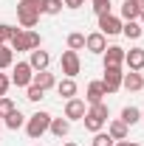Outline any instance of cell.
Here are the masks:
<instances>
[{"label": "cell", "mask_w": 144, "mask_h": 146, "mask_svg": "<svg viewBox=\"0 0 144 146\" xmlns=\"http://www.w3.org/2000/svg\"><path fill=\"white\" fill-rule=\"evenodd\" d=\"M40 14H42V0H20L17 3V23H20V28L31 31L37 23H40Z\"/></svg>", "instance_id": "obj_1"}, {"label": "cell", "mask_w": 144, "mask_h": 146, "mask_svg": "<svg viewBox=\"0 0 144 146\" xmlns=\"http://www.w3.org/2000/svg\"><path fill=\"white\" fill-rule=\"evenodd\" d=\"M108 118H110V110H108V104L102 101V104H90V107H88L82 124H85L88 132H102V127L108 124Z\"/></svg>", "instance_id": "obj_2"}, {"label": "cell", "mask_w": 144, "mask_h": 146, "mask_svg": "<svg viewBox=\"0 0 144 146\" xmlns=\"http://www.w3.org/2000/svg\"><path fill=\"white\" fill-rule=\"evenodd\" d=\"M40 42H42V39H40L37 31H23V28H17L14 36L9 39V48L20 54V51H34V48H40Z\"/></svg>", "instance_id": "obj_3"}, {"label": "cell", "mask_w": 144, "mask_h": 146, "mask_svg": "<svg viewBox=\"0 0 144 146\" xmlns=\"http://www.w3.org/2000/svg\"><path fill=\"white\" fill-rule=\"evenodd\" d=\"M48 127H51V112H45V110L34 112V115L26 121V132H28L31 141H40V138L48 132Z\"/></svg>", "instance_id": "obj_4"}, {"label": "cell", "mask_w": 144, "mask_h": 146, "mask_svg": "<svg viewBox=\"0 0 144 146\" xmlns=\"http://www.w3.org/2000/svg\"><path fill=\"white\" fill-rule=\"evenodd\" d=\"M59 65H62V73H65L68 79H76V76H79V70H82L79 51H62V59H59Z\"/></svg>", "instance_id": "obj_5"}, {"label": "cell", "mask_w": 144, "mask_h": 146, "mask_svg": "<svg viewBox=\"0 0 144 146\" xmlns=\"http://www.w3.org/2000/svg\"><path fill=\"white\" fill-rule=\"evenodd\" d=\"M122 79H124L122 65H108V68H105V79H102V84H105L108 96H110V93H116L119 87H122Z\"/></svg>", "instance_id": "obj_6"}, {"label": "cell", "mask_w": 144, "mask_h": 146, "mask_svg": "<svg viewBox=\"0 0 144 146\" xmlns=\"http://www.w3.org/2000/svg\"><path fill=\"white\" fill-rule=\"evenodd\" d=\"M31 82H34V70H31V65H28V62H17L14 70H11V84H17V87H28Z\"/></svg>", "instance_id": "obj_7"}, {"label": "cell", "mask_w": 144, "mask_h": 146, "mask_svg": "<svg viewBox=\"0 0 144 146\" xmlns=\"http://www.w3.org/2000/svg\"><path fill=\"white\" fill-rule=\"evenodd\" d=\"M99 34H105V36L122 34V17H116V14H102V17H99Z\"/></svg>", "instance_id": "obj_8"}, {"label": "cell", "mask_w": 144, "mask_h": 146, "mask_svg": "<svg viewBox=\"0 0 144 146\" xmlns=\"http://www.w3.org/2000/svg\"><path fill=\"white\" fill-rule=\"evenodd\" d=\"M85 112H88V107H85V101H82V98H68V101H65V112H62V115H65L68 121H82V118H85Z\"/></svg>", "instance_id": "obj_9"}, {"label": "cell", "mask_w": 144, "mask_h": 146, "mask_svg": "<svg viewBox=\"0 0 144 146\" xmlns=\"http://www.w3.org/2000/svg\"><path fill=\"white\" fill-rule=\"evenodd\" d=\"M28 65H31V70H48V65H51V54L48 51H42V48H34V51H28Z\"/></svg>", "instance_id": "obj_10"}, {"label": "cell", "mask_w": 144, "mask_h": 146, "mask_svg": "<svg viewBox=\"0 0 144 146\" xmlns=\"http://www.w3.org/2000/svg\"><path fill=\"white\" fill-rule=\"evenodd\" d=\"M85 48H88L90 54H105V48H108V36L99 34V31H93V34L85 36Z\"/></svg>", "instance_id": "obj_11"}, {"label": "cell", "mask_w": 144, "mask_h": 146, "mask_svg": "<svg viewBox=\"0 0 144 146\" xmlns=\"http://www.w3.org/2000/svg\"><path fill=\"white\" fill-rule=\"evenodd\" d=\"M105 96H108V90H105V84H102V82H90L88 90H85L88 107H90V104H102V101H105Z\"/></svg>", "instance_id": "obj_12"}, {"label": "cell", "mask_w": 144, "mask_h": 146, "mask_svg": "<svg viewBox=\"0 0 144 146\" xmlns=\"http://www.w3.org/2000/svg\"><path fill=\"white\" fill-rule=\"evenodd\" d=\"M124 65L130 70H141L144 68V48H130V51H124Z\"/></svg>", "instance_id": "obj_13"}, {"label": "cell", "mask_w": 144, "mask_h": 146, "mask_svg": "<svg viewBox=\"0 0 144 146\" xmlns=\"http://www.w3.org/2000/svg\"><path fill=\"white\" fill-rule=\"evenodd\" d=\"M127 132H130V127H127L122 118H113L108 124V135L113 138V141H127Z\"/></svg>", "instance_id": "obj_14"}, {"label": "cell", "mask_w": 144, "mask_h": 146, "mask_svg": "<svg viewBox=\"0 0 144 146\" xmlns=\"http://www.w3.org/2000/svg\"><path fill=\"white\" fill-rule=\"evenodd\" d=\"M102 56H105V68L108 65H124V48H119V45H108Z\"/></svg>", "instance_id": "obj_15"}, {"label": "cell", "mask_w": 144, "mask_h": 146, "mask_svg": "<svg viewBox=\"0 0 144 146\" xmlns=\"http://www.w3.org/2000/svg\"><path fill=\"white\" fill-rule=\"evenodd\" d=\"M122 87H124V90H130V93H139V90L144 87L141 73H139V70H130V73H124V79H122Z\"/></svg>", "instance_id": "obj_16"}, {"label": "cell", "mask_w": 144, "mask_h": 146, "mask_svg": "<svg viewBox=\"0 0 144 146\" xmlns=\"http://www.w3.org/2000/svg\"><path fill=\"white\" fill-rule=\"evenodd\" d=\"M48 132L51 135H57V138H65L68 132H71V121L62 115V118H51V127H48Z\"/></svg>", "instance_id": "obj_17"}, {"label": "cell", "mask_w": 144, "mask_h": 146, "mask_svg": "<svg viewBox=\"0 0 144 146\" xmlns=\"http://www.w3.org/2000/svg\"><path fill=\"white\" fill-rule=\"evenodd\" d=\"M54 87H57V93H59L65 101H68V98H76V82H73V79H68V76H65L62 82H57Z\"/></svg>", "instance_id": "obj_18"}, {"label": "cell", "mask_w": 144, "mask_h": 146, "mask_svg": "<svg viewBox=\"0 0 144 146\" xmlns=\"http://www.w3.org/2000/svg\"><path fill=\"white\" fill-rule=\"evenodd\" d=\"M31 84H37L40 90H51V87L57 84V79H54V73H48V70H37Z\"/></svg>", "instance_id": "obj_19"}, {"label": "cell", "mask_w": 144, "mask_h": 146, "mask_svg": "<svg viewBox=\"0 0 144 146\" xmlns=\"http://www.w3.org/2000/svg\"><path fill=\"white\" fill-rule=\"evenodd\" d=\"M139 14H141V9H139V0H124V3H122V20H124V23H130V20H139Z\"/></svg>", "instance_id": "obj_20"}, {"label": "cell", "mask_w": 144, "mask_h": 146, "mask_svg": "<svg viewBox=\"0 0 144 146\" xmlns=\"http://www.w3.org/2000/svg\"><path fill=\"white\" fill-rule=\"evenodd\" d=\"M3 127H6V129H20V127H26V118H23V112L14 107L9 115H6V118H3Z\"/></svg>", "instance_id": "obj_21"}, {"label": "cell", "mask_w": 144, "mask_h": 146, "mask_svg": "<svg viewBox=\"0 0 144 146\" xmlns=\"http://www.w3.org/2000/svg\"><path fill=\"white\" fill-rule=\"evenodd\" d=\"M122 34H124L127 39H139V36L144 34V28H141L139 20H130V23H122Z\"/></svg>", "instance_id": "obj_22"}, {"label": "cell", "mask_w": 144, "mask_h": 146, "mask_svg": "<svg viewBox=\"0 0 144 146\" xmlns=\"http://www.w3.org/2000/svg\"><path fill=\"white\" fill-rule=\"evenodd\" d=\"M122 121H124L127 127H136V124L141 121V110L133 107V104H130V107H124V110H122Z\"/></svg>", "instance_id": "obj_23"}, {"label": "cell", "mask_w": 144, "mask_h": 146, "mask_svg": "<svg viewBox=\"0 0 144 146\" xmlns=\"http://www.w3.org/2000/svg\"><path fill=\"white\" fill-rule=\"evenodd\" d=\"M11 62H14V51H11L9 42H6V45H0V70L11 68Z\"/></svg>", "instance_id": "obj_24"}, {"label": "cell", "mask_w": 144, "mask_h": 146, "mask_svg": "<svg viewBox=\"0 0 144 146\" xmlns=\"http://www.w3.org/2000/svg\"><path fill=\"white\" fill-rule=\"evenodd\" d=\"M82 48H85V34H79V31L68 34V51H82Z\"/></svg>", "instance_id": "obj_25"}, {"label": "cell", "mask_w": 144, "mask_h": 146, "mask_svg": "<svg viewBox=\"0 0 144 146\" xmlns=\"http://www.w3.org/2000/svg\"><path fill=\"white\" fill-rule=\"evenodd\" d=\"M62 11V0H42V14H48V17H54Z\"/></svg>", "instance_id": "obj_26"}, {"label": "cell", "mask_w": 144, "mask_h": 146, "mask_svg": "<svg viewBox=\"0 0 144 146\" xmlns=\"http://www.w3.org/2000/svg\"><path fill=\"white\" fill-rule=\"evenodd\" d=\"M116 141L110 138L108 132H93V146H113Z\"/></svg>", "instance_id": "obj_27"}, {"label": "cell", "mask_w": 144, "mask_h": 146, "mask_svg": "<svg viewBox=\"0 0 144 146\" xmlns=\"http://www.w3.org/2000/svg\"><path fill=\"white\" fill-rule=\"evenodd\" d=\"M11 110H14V101H11L9 96H0V121H3V118H6Z\"/></svg>", "instance_id": "obj_28"}, {"label": "cell", "mask_w": 144, "mask_h": 146, "mask_svg": "<svg viewBox=\"0 0 144 146\" xmlns=\"http://www.w3.org/2000/svg\"><path fill=\"white\" fill-rule=\"evenodd\" d=\"M14 31H17L14 25H6V23H0V45H6V42L14 36Z\"/></svg>", "instance_id": "obj_29"}, {"label": "cell", "mask_w": 144, "mask_h": 146, "mask_svg": "<svg viewBox=\"0 0 144 146\" xmlns=\"http://www.w3.org/2000/svg\"><path fill=\"white\" fill-rule=\"evenodd\" d=\"M42 96H45V90H40L37 84H28V87H26V98H28V101H40Z\"/></svg>", "instance_id": "obj_30"}, {"label": "cell", "mask_w": 144, "mask_h": 146, "mask_svg": "<svg viewBox=\"0 0 144 146\" xmlns=\"http://www.w3.org/2000/svg\"><path fill=\"white\" fill-rule=\"evenodd\" d=\"M93 14H96V17L110 14V0H108V3H93Z\"/></svg>", "instance_id": "obj_31"}, {"label": "cell", "mask_w": 144, "mask_h": 146, "mask_svg": "<svg viewBox=\"0 0 144 146\" xmlns=\"http://www.w3.org/2000/svg\"><path fill=\"white\" fill-rule=\"evenodd\" d=\"M9 84H11V79H9L6 73H0V96H6V93H9Z\"/></svg>", "instance_id": "obj_32"}, {"label": "cell", "mask_w": 144, "mask_h": 146, "mask_svg": "<svg viewBox=\"0 0 144 146\" xmlns=\"http://www.w3.org/2000/svg\"><path fill=\"white\" fill-rule=\"evenodd\" d=\"M62 6H65V9H82L85 0H62Z\"/></svg>", "instance_id": "obj_33"}, {"label": "cell", "mask_w": 144, "mask_h": 146, "mask_svg": "<svg viewBox=\"0 0 144 146\" xmlns=\"http://www.w3.org/2000/svg\"><path fill=\"white\" fill-rule=\"evenodd\" d=\"M113 146H141V143H136V141H116Z\"/></svg>", "instance_id": "obj_34"}, {"label": "cell", "mask_w": 144, "mask_h": 146, "mask_svg": "<svg viewBox=\"0 0 144 146\" xmlns=\"http://www.w3.org/2000/svg\"><path fill=\"white\" fill-rule=\"evenodd\" d=\"M139 23H141V28H144V11H141V14H139Z\"/></svg>", "instance_id": "obj_35"}, {"label": "cell", "mask_w": 144, "mask_h": 146, "mask_svg": "<svg viewBox=\"0 0 144 146\" xmlns=\"http://www.w3.org/2000/svg\"><path fill=\"white\" fill-rule=\"evenodd\" d=\"M139 9H141V11H144V0H139Z\"/></svg>", "instance_id": "obj_36"}, {"label": "cell", "mask_w": 144, "mask_h": 146, "mask_svg": "<svg viewBox=\"0 0 144 146\" xmlns=\"http://www.w3.org/2000/svg\"><path fill=\"white\" fill-rule=\"evenodd\" d=\"M65 146H76V143H73V141H68V143H65Z\"/></svg>", "instance_id": "obj_37"}, {"label": "cell", "mask_w": 144, "mask_h": 146, "mask_svg": "<svg viewBox=\"0 0 144 146\" xmlns=\"http://www.w3.org/2000/svg\"><path fill=\"white\" fill-rule=\"evenodd\" d=\"M93 3H108V0H93Z\"/></svg>", "instance_id": "obj_38"}, {"label": "cell", "mask_w": 144, "mask_h": 146, "mask_svg": "<svg viewBox=\"0 0 144 146\" xmlns=\"http://www.w3.org/2000/svg\"><path fill=\"white\" fill-rule=\"evenodd\" d=\"M0 129H3V121H0Z\"/></svg>", "instance_id": "obj_39"}, {"label": "cell", "mask_w": 144, "mask_h": 146, "mask_svg": "<svg viewBox=\"0 0 144 146\" xmlns=\"http://www.w3.org/2000/svg\"><path fill=\"white\" fill-rule=\"evenodd\" d=\"M141 121H144V112H141Z\"/></svg>", "instance_id": "obj_40"}]
</instances>
